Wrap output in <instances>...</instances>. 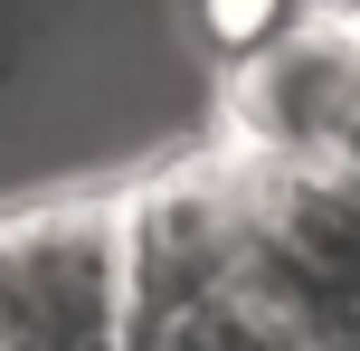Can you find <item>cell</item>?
I'll use <instances>...</instances> for the list:
<instances>
[{
    "mask_svg": "<svg viewBox=\"0 0 360 351\" xmlns=\"http://www.w3.org/2000/svg\"><path fill=\"white\" fill-rule=\"evenodd\" d=\"M0 351H133L124 190L0 209Z\"/></svg>",
    "mask_w": 360,
    "mask_h": 351,
    "instance_id": "obj_1",
    "label": "cell"
},
{
    "mask_svg": "<svg viewBox=\"0 0 360 351\" xmlns=\"http://www.w3.org/2000/svg\"><path fill=\"white\" fill-rule=\"evenodd\" d=\"M218 143L256 162H342L360 171V10H304L275 48L228 67Z\"/></svg>",
    "mask_w": 360,
    "mask_h": 351,
    "instance_id": "obj_2",
    "label": "cell"
},
{
    "mask_svg": "<svg viewBox=\"0 0 360 351\" xmlns=\"http://www.w3.org/2000/svg\"><path fill=\"white\" fill-rule=\"evenodd\" d=\"M256 219V276L294 304L332 351L360 333V171L342 162H256L228 152Z\"/></svg>",
    "mask_w": 360,
    "mask_h": 351,
    "instance_id": "obj_3",
    "label": "cell"
},
{
    "mask_svg": "<svg viewBox=\"0 0 360 351\" xmlns=\"http://www.w3.org/2000/svg\"><path fill=\"white\" fill-rule=\"evenodd\" d=\"M133 351H332V342L313 333L266 276H247V285H228V295L190 304V314L133 323Z\"/></svg>",
    "mask_w": 360,
    "mask_h": 351,
    "instance_id": "obj_4",
    "label": "cell"
},
{
    "mask_svg": "<svg viewBox=\"0 0 360 351\" xmlns=\"http://www.w3.org/2000/svg\"><path fill=\"white\" fill-rule=\"evenodd\" d=\"M294 19H304V0H199V38H209L228 67H247L256 48H275Z\"/></svg>",
    "mask_w": 360,
    "mask_h": 351,
    "instance_id": "obj_5",
    "label": "cell"
}]
</instances>
